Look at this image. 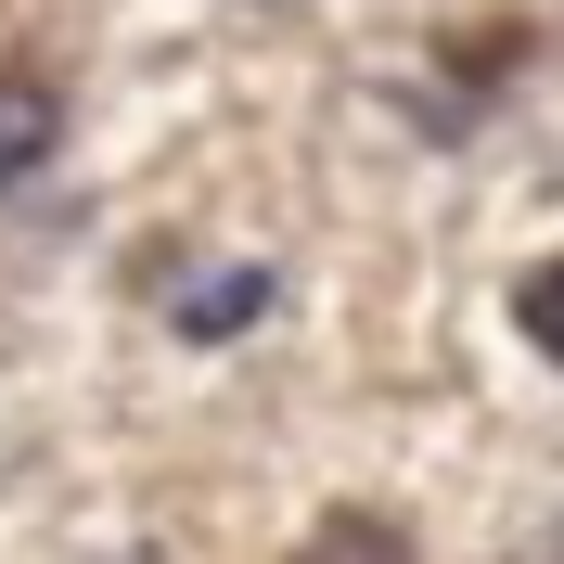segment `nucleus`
<instances>
[{
    "instance_id": "1",
    "label": "nucleus",
    "mask_w": 564,
    "mask_h": 564,
    "mask_svg": "<svg viewBox=\"0 0 564 564\" xmlns=\"http://www.w3.org/2000/svg\"><path fill=\"white\" fill-rule=\"evenodd\" d=\"M52 141H65V90L52 77H0V193L52 167Z\"/></svg>"
},
{
    "instance_id": "2",
    "label": "nucleus",
    "mask_w": 564,
    "mask_h": 564,
    "mask_svg": "<svg viewBox=\"0 0 564 564\" xmlns=\"http://www.w3.org/2000/svg\"><path fill=\"white\" fill-rule=\"evenodd\" d=\"M245 321H270V270H206L193 295H180V334H193V347L245 334Z\"/></svg>"
},
{
    "instance_id": "3",
    "label": "nucleus",
    "mask_w": 564,
    "mask_h": 564,
    "mask_svg": "<svg viewBox=\"0 0 564 564\" xmlns=\"http://www.w3.org/2000/svg\"><path fill=\"white\" fill-rule=\"evenodd\" d=\"M513 321H527V347L564 359V257H539L527 282H513Z\"/></svg>"
}]
</instances>
